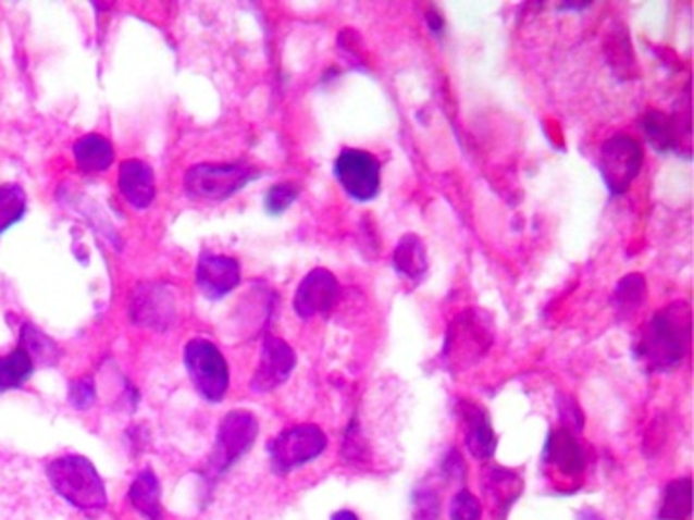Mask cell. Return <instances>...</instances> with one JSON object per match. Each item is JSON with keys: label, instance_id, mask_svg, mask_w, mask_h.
<instances>
[{"label": "cell", "instance_id": "7", "mask_svg": "<svg viewBox=\"0 0 694 520\" xmlns=\"http://www.w3.org/2000/svg\"><path fill=\"white\" fill-rule=\"evenodd\" d=\"M259 436V422L253 412L230 411L221 420V426L214 439L209 469L212 476H221L226 470L232 469L244 455L251 451L255 439Z\"/></svg>", "mask_w": 694, "mask_h": 520}, {"label": "cell", "instance_id": "32", "mask_svg": "<svg viewBox=\"0 0 694 520\" xmlns=\"http://www.w3.org/2000/svg\"><path fill=\"white\" fill-rule=\"evenodd\" d=\"M442 470L446 472V476H458V479L466 476V465L461 461V457H459L456 449H451V451H448V455L444 457Z\"/></svg>", "mask_w": 694, "mask_h": 520}, {"label": "cell", "instance_id": "28", "mask_svg": "<svg viewBox=\"0 0 694 520\" xmlns=\"http://www.w3.org/2000/svg\"><path fill=\"white\" fill-rule=\"evenodd\" d=\"M297 195H299V189L288 182L272 185L264 195V209L271 216H280L284 210H288L297 201Z\"/></svg>", "mask_w": 694, "mask_h": 520}, {"label": "cell", "instance_id": "24", "mask_svg": "<svg viewBox=\"0 0 694 520\" xmlns=\"http://www.w3.org/2000/svg\"><path fill=\"white\" fill-rule=\"evenodd\" d=\"M20 347L26 349L27 355L34 359L35 364L52 367L60 359L59 345L51 337L45 336L39 327L26 322L20 330Z\"/></svg>", "mask_w": 694, "mask_h": 520}, {"label": "cell", "instance_id": "21", "mask_svg": "<svg viewBox=\"0 0 694 520\" xmlns=\"http://www.w3.org/2000/svg\"><path fill=\"white\" fill-rule=\"evenodd\" d=\"M693 512V482L689 476L664 487L658 520H689Z\"/></svg>", "mask_w": 694, "mask_h": 520}, {"label": "cell", "instance_id": "20", "mask_svg": "<svg viewBox=\"0 0 694 520\" xmlns=\"http://www.w3.org/2000/svg\"><path fill=\"white\" fill-rule=\"evenodd\" d=\"M74 157H76L77 166L82 172L99 174V172L111 169V164L114 162V147L109 139H104L101 135H84L74 145Z\"/></svg>", "mask_w": 694, "mask_h": 520}, {"label": "cell", "instance_id": "34", "mask_svg": "<svg viewBox=\"0 0 694 520\" xmlns=\"http://www.w3.org/2000/svg\"><path fill=\"white\" fill-rule=\"evenodd\" d=\"M577 520H604V519H602L600 512L594 511V509H583V511L577 515Z\"/></svg>", "mask_w": 694, "mask_h": 520}, {"label": "cell", "instance_id": "3", "mask_svg": "<svg viewBox=\"0 0 694 520\" xmlns=\"http://www.w3.org/2000/svg\"><path fill=\"white\" fill-rule=\"evenodd\" d=\"M494 342L492 319L484 311L469 309L451 320L446 330L442 361L451 372L471 369L488 352Z\"/></svg>", "mask_w": 694, "mask_h": 520}, {"label": "cell", "instance_id": "19", "mask_svg": "<svg viewBox=\"0 0 694 520\" xmlns=\"http://www.w3.org/2000/svg\"><path fill=\"white\" fill-rule=\"evenodd\" d=\"M129 504L147 520H162L161 484L151 469L137 474L129 487Z\"/></svg>", "mask_w": 694, "mask_h": 520}, {"label": "cell", "instance_id": "5", "mask_svg": "<svg viewBox=\"0 0 694 520\" xmlns=\"http://www.w3.org/2000/svg\"><path fill=\"white\" fill-rule=\"evenodd\" d=\"M184 364L197 394L209 404H221L230 384L228 362L221 349L209 339L195 337L184 349Z\"/></svg>", "mask_w": 694, "mask_h": 520}, {"label": "cell", "instance_id": "16", "mask_svg": "<svg viewBox=\"0 0 694 520\" xmlns=\"http://www.w3.org/2000/svg\"><path fill=\"white\" fill-rule=\"evenodd\" d=\"M120 194L134 209L144 210L154 201V172L144 160L129 159L120 164Z\"/></svg>", "mask_w": 694, "mask_h": 520}, {"label": "cell", "instance_id": "10", "mask_svg": "<svg viewBox=\"0 0 694 520\" xmlns=\"http://www.w3.org/2000/svg\"><path fill=\"white\" fill-rule=\"evenodd\" d=\"M334 176L354 201L369 202L381 191V162L371 152L344 149L334 160Z\"/></svg>", "mask_w": 694, "mask_h": 520}, {"label": "cell", "instance_id": "13", "mask_svg": "<svg viewBox=\"0 0 694 520\" xmlns=\"http://www.w3.org/2000/svg\"><path fill=\"white\" fill-rule=\"evenodd\" d=\"M339 295V284L331 270L314 269L297 286L294 311L299 319H313L331 311Z\"/></svg>", "mask_w": 694, "mask_h": 520}, {"label": "cell", "instance_id": "17", "mask_svg": "<svg viewBox=\"0 0 694 520\" xmlns=\"http://www.w3.org/2000/svg\"><path fill=\"white\" fill-rule=\"evenodd\" d=\"M461 414L466 420V447L476 461H488L496 454V434L488 414L476 405L461 404Z\"/></svg>", "mask_w": 694, "mask_h": 520}, {"label": "cell", "instance_id": "33", "mask_svg": "<svg viewBox=\"0 0 694 520\" xmlns=\"http://www.w3.org/2000/svg\"><path fill=\"white\" fill-rule=\"evenodd\" d=\"M426 24H429V29H431L434 35L444 34V17L441 16V12L438 10H429V14H426Z\"/></svg>", "mask_w": 694, "mask_h": 520}, {"label": "cell", "instance_id": "15", "mask_svg": "<svg viewBox=\"0 0 694 520\" xmlns=\"http://www.w3.org/2000/svg\"><path fill=\"white\" fill-rule=\"evenodd\" d=\"M542 459L546 465H550L552 469L558 470L561 476H568V479L581 476L586 467V457H584L583 447L577 442L575 432L563 426L550 430Z\"/></svg>", "mask_w": 694, "mask_h": 520}, {"label": "cell", "instance_id": "12", "mask_svg": "<svg viewBox=\"0 0 694 520\" xmlns=\"http://www.w3.org/2000/svg\"><path fill=\"white\" fill-rule=\"evenodd\" d=\"M129 319L137 326L166 330L176 320V305L169 287L144 284L137 287L129 302Z\"/></svg>", "mask_w": 694, "mask_h": 520}, {"label": "cell", "instance_id": "1", "mask_svg": "<svg viewBox=\"0 0 694 520\" xmlns=\"http://www.w3.org/2000/svg\"><path fill=\"white\" fill-rule=\"evenodd\" d=\"M691 307L686 301L669 302L644 324L633 345V357L650 374L678 370L691 351Z\"/></svg>", "mask_w": 694, "mask_h": 520}, {"label": "cell", "instance_id": "2", "mask_svg": "<svg viewBox=\"0 0 694 520\" xmlns=\"http://www.w3.org/2000/svg\"><path fill=\"white\" fill-rule=\"evenodd\" d=\"M47 479L54 492L84 512H101L109 505L104 482L94 462L82 455H64L47 467Z\"/></svg>", "mask_w": 694, "mask_h": 520}, {"label": "cell", "instance_id": "6", "mask_svg": "<svg viewBox=\"0 0 694 520\" xmlns=\"http://www.w3.org/2000/svg\"><path fill=\"white\" fill-rule=\"evenodd\" d=\"M326 447L329 437L314 424L286 429L269 444L272 470L280 476H286L292 470L301 469L307 462L321 457Z\"/></svg>", "mask_w": 694, "mask_h": 520}, {"label": "cell", "instance_id": "18", "mask_svg": "<svg viewBox=\"0 0 694 520\" xmlns=\"http://www.w3.org/2000/svg\"><path fill=\"white\" fill-rule=\"evenodd\" d=\"M392 262L399 276L419 284L429 272V259H426L423 239L416 234L404 235L394 249Z\"/></svg>", "mask_w": 694, "mask_h": 520}, {"label": "cell", "instance_id": "31", "mask_svg": "<svg viewBox=\"0 0 694 520\" xmlns=\"http://www.w3.org/2000/svg\"><path fill=\"white\" fill-rule=\"evenodd\" d=\"M558 411L563 429L571 430V432H573V430H575V432L583 430V412L577 407L575 401H573L571 397H559Z\"/></svg>", "mask_w": 694, "mask_h": 520}, {"label": "cell", "instance_id": "11", "mask_svg": "<svg viewBox=\"0 0 694 520\" xmlns=\"http://www.w3.org/2000/svg\"><path fill=\"white\" fill-rule=\"evenodd\" d=\"M296 351L284 339L276 336L264 337L261 359L251 377L253 392L269 394L272 389L286 384L296 369Z\"/></svg>", "mask_w": 694, "mask_h": 520}, {"label": "cell", "instance_id": "35", "mask_svg": "<svg viewBox=\"0 0 694 520\" xmlns=\"http://www.w3.org/2000/svg\"><path fill=\"white\" fill-rule=\"evenodd\" d=\"M332 520H359V517H357L356 512L338 511L332 517Z\"/></svg>", "mask_w": 694, "mask_h": 520}, {"label": "cell", "instance_id": "8", "mask_svg": "<svg viewBox=\"0 0 694 520\" xmlns=\"http://www.w3.org/2000/svg\"><path fill=\"white\" fill-rule=\"evenodd\" d=\"M643 147L631 135H614L602 145L598 170L611 197L625 194L643 169Z\"/></svg>", "mask_w": 694, "mask_h": 520}, {"label": "cell", "instance_id": "25", "mask_svg": "<svg viewBox=\"0 0 694 520\" xmlns=\"http://www.w3.org/2000/svg\"><path fill=\"white\" fill-rule=\"evenodd\" d=\"M521 490H523V482L517 474L504 469L492 470L486 484V494L491 495L492 504H494L492 507L501 509V517L519 497Z\"/></svg>", "mask_w": 694, "mask_h": 520}, {"label": "cell", "instance_id": "30", "mask_svg": "<svg viewBox=\"0 0 694 520\" xmlns=\"http://www.w3.org/2000/svg\"><path fill=\"white\" fill-rule=\"evenodd\" d=\"M69 399L74 409H79V411L89 409L95 404L94 377L84 376L79 377V380H74L70 384Z\"/></svg>", "mask_w": 694, "mask_h": 520}, {"label": "cell", "instance_id": "9", "mask_svg": "<svg viewBox=\"0 0 694 520\" xmlns=\"http://www.w3.org/2000/svg\"><path fill=\"white\" fill-rule=\"evenodd\" d=\"M643 129L648 145L660 154L678 152L691 160V91L686 85L685 102L673 114L650 110L643 117Z\"/></svg>", "mask_w": 694, "mask_h": 520}, {"label": "cell", "instance_id": "22", "mask_svg": "<svg viewBox=\"0 0 694 520\" xmlns=\"http://www.w3.org/2000/svg\"><path fill=\"white\" fill-rule=\"evenodd\" d=\"M646 299V280L643 274H627L619 280L611 295V307L616 317L621 320L631 319Z\"/></svg>", "mask_w": 694, "mask_h": 520}, {"label": "cell", "instance_id": "27", "mask_svg": "<svg viewBox=\"0 0 694 520\" xmlns=\"http://www.w3.org/2000/svg\"><path fill=\"white\" fill-rule=\"evenodd\" d=\"M441 519V497L431 486H419L413 492V520Z\"/></svg>", "mask_w": 694, "mask_h": 520}, {"label": "cell", "instance_id": "29", "mask_svg": "<svg viewBox=\"0 0 694 520\" xmlns=\"http://www.w3.org/2000/svg\"><path fill=\"white\" fill-rule=\"evenodd\" d=\"M481 512V502L469 490L458 492L449 504V520H479Z\"/></svg>", "mask_w": 694, "mask_h": 520}, {"label": "cell", "instance_id": "26", "mask_svg": "<svg viewBox=\"0 0 694 520\" xmlns=\"http://www.w3.org/2000/svg\"><path fill=\"white\" fill-rule=\"evenodd\" d=\"M26 209L27 197L20 185H0V234L24 219Z\"/></svg>", "mask_w": 694, "mask_h": 520}, {"label": "cell", "instance_id": "23", "mask_svg": "<svg viewBox=\"0 0 694 520\" xmlns=\"http://www.w3.org/2000/svg\"><path fill=\"white\" fill-rule=\"evenodd\" d=\"M34 359L20 345L14 351L0 357V394L24 386L34 374Z\"/></svg>", "mask_w": 694, "mask_h": 520}, {"label": "cell", "instance_id": "14", "mask_svg": "<svg viewBox=\"0 0 694 520\" xmlns=\"http://www.w3.org/2000/svg\"><path fill=\"white\" fill-rule=\"evenodd\" d=\"M241 280V270L234 257L226 255H203L197 262L195 282L199 292L211 299L219 301L222 297L236 289Z\"/></svg>", "mask_w": 694, "mask_h": 520}, {"label": "cell", "instance_id": "4", "mask_svg": "<svg viewBox=\"0 0 694 520\" xmlns=\"http://www.w3.org/2000/svg\"><path fill=\"white\" fill-rule=\"evenodd\" d=\"M259 176L261 172L249 164H195L187 170L184 189L199 201H226Z\"/></svg>", "mask_w": 694, "mask_h": 520}]
</instances>
